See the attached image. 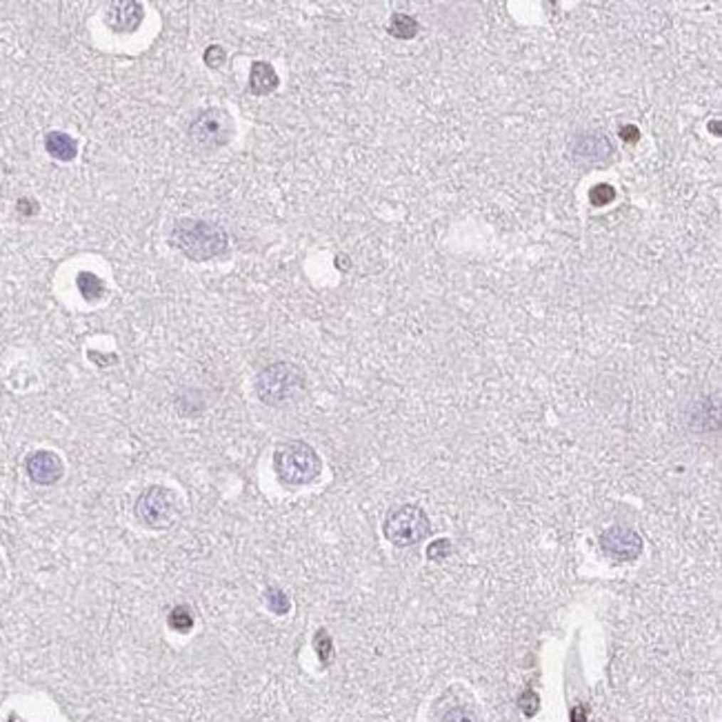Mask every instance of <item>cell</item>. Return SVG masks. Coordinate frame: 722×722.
Returning <instances> with one entry per match:
<instances>
[{"label": "cell", "mask_w": 722, "mask_h": 722, "mask_svg": "<svg viewBox=\"0 0 722 722\" xmlns=\"http://www.w3.org/2000/svg\"><path fill=\"white\" fill-rule=\"evenodd\" d=\"M172 245L194 263L214 261L229 247V236L218 222L202 218H180L172 227Z\"/></svg>", "instance_id": "cell-1"}, {"label": "cell", "mask_w": 722, "mask_h": 722, "mask_svg": "<svg viewBox=\"0 0 722 722\" xmlns=\"http://www.w3.org/2000/svg\"><path fill=\"white\" fill-rule=\"evenodd\" d=\"M305 374L293 362H271L256 376V394L269 407H285L305 394Z\"/></svg>", "instance_id": "cell-2"}, {"label": "cell", "mask_w": 722, "mask_h": 722, "mask_svg": "<svg viewBox=\"0 0 722 722\" xmlns=\"http://www.w3.org/2000/svg\"><path fill=\"white\" fill-rule=\"evenodd\" d=\"M273 469L281 483L289 487H303L313 483L323 471L318 451L305 440H289L276 449Z\"/></svg>", "instance_id": "cell-3"}, {"label": "cell", "mask_w": 722, "mask_h": 722, "mask_svg": "<svg viewBox=\"0 0 722 722\" xmlns=\"http://www.w3.org/2000/svg\"><path fill=\"white\" fill-rule=\"evenodd\" d=\"M384 538L396 547H414L431 533L427 513L418 505H402L389 511L382 523Z\"/></svg>", "instance_id": "cell-4"}, {"label": "cell", "mask_w": 722, "mask_h": 722, "mask_svg": "<svg viewBox=\"0 0 722 722\" xmlns=\"http://www.w3.org/2000/svg\"><path fill=\"white\" fill-rule=\"evenodd\" d=\"M136 518L150 529H169L178 520V498L172 489L162 485L147 487L136 498Z\"/></svg>", "instance_id": "cell-5"}, {"label": "cell", "mask_w": 722, "mask_h": 722, "mask_svg": "<svg viewBox=\"0 0 722 722\" xmlns=\"http://www.w3.org/2000/svg\"><path fill=\"white\" fill-rule=\"evenodd\" d=\"M234 136L231 116L220 107L202 109L200 114L189 122V138L196 147L205 152H216L220 147L229 145Z\"/></svg>", "instance_id": "cell-6"}, {"label": "cell", "mask_w": 722, "mask_h": 722, "mask_svg": "<svg viewBox=\"0 0 722 722\" xmlns=\"http://www.w3.org/2000/svg\"><path fill=\"white\" fill-rule=\"evenodd\" d=\"M569 158L576 164L594 167L614 158V142L602 129H580L567 142Z\"/></svg>", "instance_id": "cell-7"}, {"label": "cell", "mask_w": 722, "mask_h": 722, "mask_svg": "<svg viewBox=\"0 0 722 722\" xmlns=\"http://www.w3.org/2000/svg\"><path fill=\"white\" fill-rule=\"evenodd\" d=\"M600 549L607 555H611L614 560L629 563V560H636L638 555L642 553V538L634 529L614 525V527H609V529L602 531V535H600Z\"/></svg>", "instance_id": "cell-8"}, {"label": "cell", "mask_w": 722, "mask_h": 722, "mask_svg": "<svg viewBox=\"0 0 722 722\" xmlns=\"http://www.w3.org/2000/svg\"><path fill=\"white\" fill-rule=\"evenodd\" d=\"M145 21V7L136 0H120L111 3L105 14V23L116 33H134Z\"/></svg>", "instance_id": "cell-9"}, {"label": "cell", "mask_w": 722, "mask_h": 722, "mask_svg": "<svg viewBox=\"0 0 722 722\" xmlns=\"http://www.w3.org/2000/svg\"><path fill=\"white\" fill-rule=\"evenodd\" d=\"M25 469L36 485H53V483H58L65 474V465H63L61 456L47 449L33 451L25 462Z\"/></svg>", "instance_id": "cell-10"}, {"label": "cell", "mask_w": 722, "mask_h": 722, "mask_svg": "<svg viewBox=\"0 0 722 722\" xmlns=\"http://www.w3.org/2000/svg\"><path fill=\"white\" fill-rule=\"evenodd\" d=\"M278 71L267 61H256L249 69V91L253 96H269L278 89Z\"/></svg>", "instance_id": "cell-11"}, {"label": "cell", "mask_w": 722, "mask_h": 722, "mask_svg": "<svg viewBox=\"0 0 722 722\" xmlns=\"http://www.w3.org/2000/svg\"><path fill=\"white\" fill-rule=\"evenodd\" d=\"M45 150L51 158L69 162L78 154V142H76V138L65 134V132H49L45 136Z\"/></svg>", "instance_id": "cell-12"}, {"label": "cell", "mask_w": 722, "mask_h": 722, "mask_svg": "<svg viewBox=\"0 0 722 722\" xmlns=\"http://www.w3.org/2000/svg\"><path fill=\"white\" fill-rule=\"evenodd\" d=\"M387 31H389V36H394V38H398V41H412L418 36L420 25L414 16L396 11V14H392V18H389Z\"/></svg>", "instance_id": "cell-13"}, {"label": "cell", "mask_w": 722, "mask_h": 722, "mask_svg": "<svg viewBox=\"0 0 722 722\" xmlns=\"http://www.w3.org/2000/svg\"><path fill=\"white\" fill-rule=\"evenodd\" d=\"M76 285H78V291L85 300H98L105 293L103 278H98L94 271H80L78 278H76Z\"/></svg>", "instance_id": "cell-14"}, {"label": "cell", "mask_w": 722, "mask_h": 722, "mask_svg": "<svg viewBox=\"0 0 722 722\" xmlns=\"http://www.w3.org/2000/svg\"><path fill=\"white\" fill-rule=\"evenodd\" d=\"M265 602H267L269 611H273L276 616H285V614H289V609H291V600H289V596L285 594L281 587H267Z\"/></svg>", "instance_id": "cell-15"}, {"label": "cell", "mask_w": 722, "mask_h": 722, "mask_svg": "<svg viewBox=\"0 0 722 722\" xmlns=\"http://www.w3.org/2000/svg\"><path fill=\"white\" fill-rule=\"evenodd\" d=\"M169 627L178 634H187L189 629L194 627V614L189 607L178 605L169 611Z\"/></svg>", "instance_id": "cell-16"}, {"label": "cell", "mask_w": 722, "mask_h": 722, "mask_svg": "<svg viewBox=\"0 0 722 722\" xmlns=\"http://www.w3.org/2000/svg\"><path fill=\"white\" fill-rule=\"evenodd\" d=\"M616 200V189L611 187V184H596V187H591L589 189V202L594 207H605L609 205V202H614Z\"/></svg>", "instance_id": "cell-17"}, {"label": "cell", "mask_w": 722, "mask_h": 722, "mask_svg": "<svg viewBox=\"0 0 722 722\" xmlns=\"http://www.w3.org/2000/svg\"><path fill=\"white\" fill-rule=\"evenodd\" d=\"M313 647H316V654H318L320 662L329 664V660L333 656V642L327 634V629H320V632L316 634V638H313Z\"/></svg>", "instance_id": "cell-18"}, {"label": "cell", "mask_w": 722, "mask_h": 722, "mask_svg": "<svg viewBox=\"0 0 722 722\" xmlns=\"http://www.w3.org/2000/svg\"><path fill=\"white\" fill-rule=\"evenodd\" d=\"M518 707L523 709L525 716H533L535 711L540 709V698H538V694L531 691V689H527L520 698H518Z\"/></svg>", "instance_id": "cell-19"}, {"label": "cell", "mask_w": 722, "mask_h": 722, "mask_svg": "<svg viewBox=\"0 0 722 722\" xmlns=\"http://www.w3.org/2000/svg\"><path fill=\"white\" fill-rule=\"evenodd\" d=\"M451 553V543L449 540H434L429 547H427V558L429 560H442V558H447V555Z\"/></svg>", "instance_id": "cell-20"}, {"label": "cell", "mask_w": 722, "mask_h": 722, "mask_svg": "<svg viewBox=\"0 0 722 722\" xmlns=\"http://www.w3.org/2000/svg\"><path fill=\"white\" fill-rule=\"evenodd\" d=\"M202 58H205V63L211 69H218L220 65H225L227 53H225V49H222L220 45H211V47H207V51H205V56H202Z\"/></svg>", "instance_id": "cell-21"}, {"label": "cell", "mask_w": 722, "mask_h": 722, "mask_svg": "<svg viewBox=\"0 0 722 722\" xmlns=\"http://www.w3.org/2000/svg\"><path fill=\"white\" fill-rule=\"evenodd\" d=\"M442 722H476V720H474V716L469 711L456 707V709L447 711V716L442 718Z\"/></svg>", "instance_id": "cell-22"}, {"label": "cell", "mask_w": 722, "mask_h": 722, "mask_svg": "<svg viewBox=\"0 0 722 722\" xmlns=\"http://www.w3.org/2000/svg\"><path fill=\"white\" fill-rule=\"evenodd\" d=\"M620 136H622V140H627V142H636V140L640 138V129H638L636 125H622V127H620Z\"/></svg>", "instance_id": "cell-23"}, {"label": "cell", "mask_w": 722, "mask_h": 722, "mask_svg": "<svg viewBox=\"0 0 722 722\" xmlns=\"http://www.w3.org/2000/svg\"><path fill=\"white\" fill-rule=\"evenodd\" d=\"M571 722H587V707L576 705L571 709Z\"/></svg>", "instance_id": "cell-24"}]
</instances>
